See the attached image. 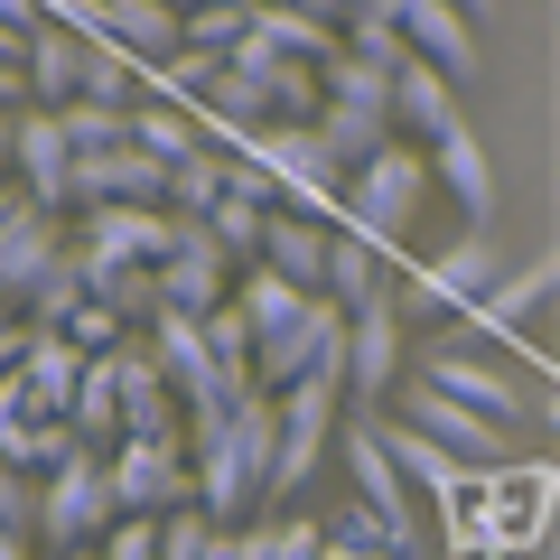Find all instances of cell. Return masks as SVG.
Returning <instances> with one entry per match:
<instances>
[{
  "label": "cell",
  "instance_id": "74e56055",
  "mask_svg": "<svg viewBox=\"0 0 560 560\" xmlns=\"http://www.w3.org/2000/svg\"><path fill=\"white\" fill-rule=\"evenodd\" d=\"M38 523H47V477H28V467L0 458V533H28V541H38Z\"/></svg>",
  "mask_w": 560,
  "mask_h": 560
},
{
  "label": "cell",
  "instance_id": "5bb4252c",
  "mask_svg": "<svg viewBox=\"0 0 560 560\" xmlns=\"http://www.w3.org/2000/svg\"><path fill=\"white\" fill-rule=\"evenodd\" d=\"M57 261H66V224L47 215V206H28V197H20V215L0 224V308L20 318V308H28V290H38V280L57 271Z\"/></svg>",
  "mask_w": 560,
  "mask_h": 560
},
{
  "label": "cell",
  "instance_id": "4316f807",
  "mask_svg": "<svg viewBox=\"0 0 560 560\" xmlns=\"http://www.w3.org/2000/svg\"><path fill=\"white\" fill-rule=\"evenodd\" d=\"M383 290H393V271H383V243H364V234H346V224H337V253H327V300L355 318V308H374Z\"/></svg>",
  "mask_w": 560,
  "mask_h": 560
},
{
  "label": "cell",
  "instance_id": "f1b7e54d",
  "mask_svg": "<svg viewBox=\"0 0 560 560\" xmlns=\"http://www.w3.org/2000/svg\"><path fill=\"white\" fill-rule=\"evenodd\" d=\"M75 103H113V113H131L140 103V57L121 38H84V84H75Z\"/></svg>",
  "mask_w": 560,
  "mask_h": 560
},
{
  "label": "cell",
  "instance_id": "ba28073f",
  "mask_svg": "<svg viewBox=\"0 0 560 560\" xmlns=\"http://www.w3.org/2000/svg\"><path fill=\"white\" fill-rule=\"evenodd\" d=\"M150 337V364L168 374V393H178V411H234L224 401V374H215V346H206V318H178V308H160V318L140 327Z\"/></svg>",
  "mask_w": 560,
  "mask_h": 560
},
{
  "label": "cell",
  "instance_id": "d4e9b609",
  "mask_svg": "<svg viewBox=\"0 0 560 560\" xmlns=\"http://www.w3.org/2000/svg\"><path fill=\"white\" fill-rule=\"evenodd\" d=\"M103 38H121L140 66H160L187 47V10H168V0H103Z\"/></svg>",
  "mask_w": 560,
  "mask_h": 560
},
{
  "label": "cell",
  "instance_id": "8d00e7d4",
  "mask_svg": "<svg viewBox=\"0 0 560 560\" xmlns=\"http://www.w3.org/2000/svg\"><path fill=\"white\" fill-rule=\"evenodd\" d=\"M327 103H364V113H393V75L337 47V57H327Z\"/></svg>",
  "mask_w": 560,
  "mask_h": 560
},
{
  "label": "cell",
  "instance_id": "d590c367",
  "mask_svg": "<svg viewBox=\"0 0 560 560\" xmlns=\"http://www.w3.org/2000/svg\"><path fill=\"white\" fill-rule=\"evenodd\" d=\"M57 121H66V140H75V160L131 140V113H113V103H57Z\"/></svg>",
  "mask_w": 560,
  "mask_h": 560
},
{
  "label": "cell",
  "instance_id": "1f68e13d",
  "mask_svg": "<svg viewBox=\"0 0 560 560\" xmlns=\"http://www.w3.org/2000/svg\"><path fill=\"white\" fill-rule=\"evenodd\" d=\"M261 38H271L280 47V57H300V66H318V75H327V57H337V28H327V20H308V10H271V0H261Z\"/></svg>",
  "mask_w": 560,
  "mask_h": 560
},
{
  "label": "cell",
  "instance_id": "30bf717a",
  "mask_svg": "<svg viewBox=\"0 0 560 560\" xmlns=\"http://www.w3.org/2000/svg\"><path fill=\"white\" fill-rule=\"evenodd\" d=\"M393 20H401V47H411L420 66H440L448 84H477V66H486V47H477V20H467L458 0H393Z\"/></svg>",
  "mask_w": 560,
  "mask_h": 560
},
{
  "label": "cell",
  "instance_id": "8fae6325",
  "mask_svg": "<svg viewBox=\"0 0 560 560\" xmlns=\"http://www.w3.org/2000/svg\"><path fill=\"white\" fill-rule=\"evenodd\" d=\"M551 290H560V243H541L533 261H514V271H504L495 290L467 308V337H458V346H514V337H523V318H533Z\"/></svg>",
  "mask_w": 560,
  "mask_h": 560
},
{
  "label": "cell",
  "instance_id": "7402d4cb",
  "mask_svg": "<svg viewBox=\"0 0 560 560\" xmlns=\"http://www.w3.org/2000/svg\"><path fill=\"white\" fill-rule=\"evenodd\" d=\"M20 75H28V103H75V84H84V38L66 20H38L28 28V57H20Z\"/></svg>",
  "mask_w": 560,
  "mask_h": 560
},
{
  "label": "cell",
  "instance_id": "ab89813d",
  "mask_svg": "<svg viewBox=\"0 0 560 560\" xmlns=\"http://www.w3.org/2000/svg\"><path fill=\"white\" fill-rule=\"evenodd\" d=\"M66 337H75V346H84V355H113V346H121V337H131V327H121V318H113V308H103V300H84V308H75V318H66Z\"/></svg>",
  "mask_w": 560,
  "mask_h": 560
},
{
  "label": "cell",
  "instance_id": "9a60e30c",
  "mask_svg": "<svg viewBox=\"0 0 560 560\" xmlns=\"http://www.w3.org/2000/svg\"><path fill=\"white\" fill-rule=\"evenodd\" d=\"M337 448H346V477H355V495L374 504V514L393 523V533H411V541H420V514H411V477L393 467V448H383V430H374V420H346V430H337Z\"/></svg>",
  "mask_w": 560,
  "mask_h": 560
},
{
  "label": "cell",
  "instance_id": "277c9868",
  "mask_svg": "<svg viewBox=\"0 0 560 560\" xmlns=\"http://www.w3.org/2000/svg\"><path fill=\"white\" fill-rule=\"evenodd\" d=\"M495 280H504L495 243H486V234H458L448 253H430V261L411 271V290H401L393 308H411V318H467V308H477Z\"/></svg>",
  "mask_w": 560,
  "mask_h": 560
},
{
  "label": "cell",
  "instance_id": "ac0fdd59",
  "mask_svg": "<svg viewBox=\"0 0 560 560\" xmlns=\"http://www.w3.org/2000/svg\"><path fill=\"white\" fill-rule=\"evenodd\" d=\"M430 178L448 187V197H458V215H467V234H486V224H495V160H486V140L467 131H448V140H430Z\"/></svg>",
  "mask_w": 560,
  "mask_h": 560
},
{
  "label": "cell",
  "instance_id": "603a6c76",
  "mask_svg": "<svg viewBox=\"0 0 560 560\" xmlns=\"http://www.w3.org/2000/svg\"><path fill=\"white\" fill-rule=\"evenodd\" d=\"M84 346L66 337V327H38V346H28V364H20V383H28V401H38L47 420H66L75 411V383H84Z\"/></svg>",
  "mask_w": 560,
  "mask_h": 560
},
{
  "label": "cell",
  "instance_id": "3957f363",
  "mask_svg": "<svg viewBox=\"0 0 560 560\" xmlns=\"http://www.w3.org/2000/svg\"><path fill=\"white\" fill-rule=\"evenodd\" d=\"M243 261L215 243V224L206 215H178V234H168V261H160V308H178V318H215L224 300H234Z\"/></svg>",
  "mask_w": 560,
  "mask_h": 560
},
{
  "label": "cell",
  "instance_id": "7a4b0ae2",
  "mask_svg": "<svg viewBox=\"0 0 560 560\" xmlns=\"http://www.w3.org/2000/svg\"><path fill=\"white\" fill-rule=\"evenodd\" d=\"M430 150H411V140H393V150H374V160L346 178V234H364V243H383L393 253L401 234H411V215H420V197H430Z\"/></svg>",
  "mask_w": 560,
  "mask_h": 560
},
{
  "label": "cell",
  "instance_id": "60d3db41",
  "mask_svg": "<svg viewBox=\"0 0 560 560\" xmlns=\"http://www.w3.org/2000/svg\"><path fill=\"white\" fill-rule=\"evenodd\" d=\"M28 346H38V327H28V318H0V374H20Z\"/></svg>",
  "mask_w": 560,
  "mask_h": 560
},
{
  "label": "cell",
  "instance_id": "f6af8a7d",
  "mask_svg": "<svg viewBox=\"0 0 560 560\" xmlns=\"http://www.w3.org/2000/svg\"><path fill=\"white\" fill-rule=\"evenodd\" d=\"M0 560H38V541H28V533H0Z\"/></svg>",
  "mask_w": 560,
  "mask_h": 560
},
{
  "label": "cell",
  "instance_id": "5b68a950",
  "mask_svg": "<svg viewBox=\"0 0 560 560\" xmlns=\"http://www.w3.org/2000/svg\"><path fill=\"white\" fill-rule=\"evenodd\" d=\"M121 523V495H113V467L84 448V458H66L57 477H47V523H38V541L47 551H75V541H103Z\"/></svg>",
  "mask_w": 560,
  "mask_h": 560
},
{
  "label": "cell",
  "instance_id": "c3c4849f",
  "mask_svg": "<svg viewBox=\"0 0 560 560\" xmlns=\"http://www.w3.org/2000/svg\"><path fill=\"white\" fill-rule=\"evenodd\" d=\"M168 10H206V0H168Z\"/></svg>",
  "mask_w": 560,
  "mask_h": 560
},
{
  "label": "cell",
  "instance_id": "8992f818",
  "mask_svg": "<svg viewBox=\"0 0 560 560\" xmlns=\"http://www.w3.org/2000/svg\"><path fill=\"white\" fill-rule=\"evenodd\" d=\"M401 420H411L420 440H440L458 467H477V477H486V467H514V430H495L486 411L448 401L440 383H420V374H411V393H401Z\"/></svg>",
  "mask_w": 560,
  "mask_h": 560
},
{
  "label": "cell",
  "instance_id": "4dcf8cb0",
  "mask_svg": "<svg viewBox=\"0 0 560 560\" xmlns=\"http://www.w3.org/2000/svg\"><path fill=\"white\" fill-rule=\"evenodd\" d=\"M234 308L253 318V346H261V337H280V327H290V318L308 308V290H290L280 271H261V261H253V271L234 280Z\"/></svg>",
  "mask_w": 560,
  "mask_h": 560
},
{
  "label": "cell",
  "instance_id": "d6a6232c",
  "mask_svg": "<svg viewBox=\"0 0 560 560\" xmlns=\"http://www.w3.org/2000/svg\"><path fill=\"white\" fill-rule=\"evenodd\" d=\"M261 0H206V10H187V47H206V57H234L243 38H253Z\"/></svg>",
  "mask_w": 560,
  "mask_h": 560
},
{
  "label": "cell",
  "instance_id": "2e32d148",
  "mask_svg": "<svg viewBox=\"0 0 560 560\" xmlns=\"http://www.w3.org/2000/svg\"><path fill=\"white\" fill-rule=\"evenodd\" d=\"M113 364H121V440H187L178 393H168V374L150 364V337H121Z\"/></svg>",
  "mask_w": 560,
  "mask_h": 560
},
{
  "label": "cell",
  "instance_id": "44dd1931",
  "mask_svg": "<svg viewBox=\"0 0 560 560\" xmlns=\"http://www.w3.org/2000/svg\"><path fill=\"white\" fill-rule=\"evenodd\" d=\"M75 261H84V300H103L121 327L160 318V261H113V253H84V243H75Z\"/></svg>",
  "mask_w": 560,
  "mask_h": 560
},
{
  "label": "cell",
  "instance_id": "83f0119b",
  "mask_svg": "<svg viewBox=\"0 0 560 560\" xmlns=\"http://www.w3.org/2000/svg\"><path fill=\"white\" fill-rule=\"evenodd\" d=\"M131 150H150L160 168L197 160V150H206V131H197V103H150V94H140V103H131Z\"/></svg>",
  "mask_w": 560,
  "mask_h": 560
},
{
  "label": "cell",
  "instance_id": "4fadbf2b",
  "mask_svg": "<svg viewBox=\"0 0 560 560\" xmlns=\"http://www.w3.org/2000/svg\"><path fill=\"white\" fill-rule=\"evenodd\" d=\"M10 178H20V197L47 206V215L75 206V140H66V121L47 113V103L20 113V160H10Z\"/></svg>",
  "mask_w": 560,
  "mask_h": 560
},
{
  "label": "cell",
  "instance_id": "52a82bcc",
  "mask_svg": "<svg viewBox=\"0 0 560 560\" xmlns=\"http://www.w3.org/2000/svg\"><path fill=\"white\" fill-rule=\"evenodd\" d=\"M113 495L121 514H178L197 504V467H187V440H113Z\"/></svg>",
  "mask_w": 560,
  "mask_h": 560
},
{
  "label": "cell",
  "instance_id": "7c38bea8",
  "mask_svg": "<svg viewBox=\"0 0 560 560\" xmlns=\"http://www.w3.org/2000/svg\"><path fill=\"white\" fill-rule=\"evenodd\" d=\"M401 383V308L393 290H383L374 308H355V327H346V401L355 411H383Z\"/></svg>",
  "mask_w": 560,
  "mask_h": 560
},
{
  "label": "cell",
  "instance_id": "d6986e66",
  "mask_svg": "<svg viewBox=\"0 0 560 560\" xmlns=\"http://www.w3.org/2000/svg\"><path fill=\"white\" fill-rule=\"evenodd\" d=\"M168 234L178 215L168 206H84V253H113V261H168Z\"/></svg>",
  "mask_w": 560,
  "mask_h": 560
},
{
  "label": "cell",
  "instance_id": "6da1fadb",
  "mask_svg": "<svg viewBox=\"0 0 560 560\" xmlns=\"http://www.w3.org/2000/svg\"><path fill=\"white\" fill-rule=\"evenodd\" d=\"M243 168H261V178H271V197L290 206V215L346 224V168L327 160L318 121H280V131H261L253 150H243Z\"/></svg>",
  "mask_w": 560,
  "mask_h": 560
},
{
  "label": "cell",
  "instance_id": "f546056e",
  "mask_svg": "<svg viewBox=\"0 0 560 560\" xmlns=\"http://www.w3.org/2000/svg\"><path fill=\"white\" fill-rule=\"evenodd\" d=\"M224 187H234V150H215V140H206L197 160L168 168V215H215Z\"/></svg>",
  "mask_w": 560,
  "mask_h": 560
},
{
  "label": "cell",
  "instance_id": "e0dca14e",
  "mask_svg": "<svg viewBox=\"0 0 560 560\" xmlns=\"http://www.w3.org/2000/svg\"><path fill=\"white\" fill-rule=\"evenodd\" d=\"M327 253H337V224H308L290 206H271V224H261V271H280L290 290L327 300Z\"/></svg>",
  "mask_w": 560,
  "mask_h": 560
},
{
  "label": "cell",
  "instance_id": "484cf974",
  "mask_svg": "<svg viewBox=\"0 0 560 560\" xmlns=\"http://www.w3.org/2000/svg\"><path fill=\"white\" fill-rule=\"evenodd\" d=\"M318 140H327V160L346 168V178H355L364 160H374V150H393V113H364V103H318Z\"/></svg>",
  "mask_w": 560,
  "mask_h": 560
},
{
  "label": "cell",
  "instance_id": "cb8c5ba5",
  "mask_svg": "<svg viewBox=\"0 0 560 560\" xmlns=\"http://www.w3.org/2000/svg\"><path fill=\"white\" fill-rule=\"evenodd\" d=\"M374 430H383V448H393V467H401V477L420 486V495H440V504H467V477H477V467H458V458H448L440 440H420L411 420H374Z\"/></svg>",
  "mask_w": 560,
  "mask_h": 560
},
{
  "label": "cell",
  "instance_id": "f35d334b",
  "mask_svg": "<svg viewBox=\"0 0 560 560\" xmlns=\"http://www.w3.org/2000/svg\"><path fill=\"white\" fill-rule=\"evenodd\" d=\"M94 551H103V560H160V514H121Z\"/></svg>",
  "mask_w": 560,
  "mask_h": 560
},
{
  "label": "cell",
  "instance_id": "ffe728a7",
  "mask_svg": "<svg viewBox=\"0 0 560 560\" xmlns=\"http://www.w3.org/2000/svg\"><path fill=\"white\" fill-rule=\"evenodd\" d=\"M458 121H467V113H458V84H448L440 66H420V57H411V66L393 75V131H411L420 150H430V140H448Z\"/></svg>",
  "mask_w": 560,
  "mask_h": 560
},
{
  "label": "cell",
  "instance_id": "681fc988",
  "mask_svg": "<svg viewBox=\"0 0 560 560\" xmlns=\"http://www.w3.org/2000/svg\"><path fill=\"white\" fill-rule=\"evenodd\" d=\"M0 318H10V308H0Z\"/></svg>",
  "mask_w": 560,
  "mask_h": 560
},
{
  "label": "cell",
  "instance_id": "7dc6e473",
  "mask_svg": "<svg viewBox=\"0 0 560 560\" xmlns=\"http://www.w3.org/2000/svg\"><path fill=\"white\" fill-rule=\"evenodd\" d=\"M47 560H103V551H94V541H75V551H47Z\"/></svg>",
  "mask_w": 560,
  "mask_h": 560
},
{
  "label": "cell",
  "instance_id": "9c48e42d",
  "mask_svg": "<svg viewBox=\"0 0 560 560\" xmlns=\"http://www.w3.org/2000/svg\"><path fill=\"white\" fill-rule=\"evenodd\" d=\"M420 383H440L448 401H467V411H486L495 430H523V420H533V411H523V383L504 374V364H486L477 346H458V337L420 355Z\"/></svg>",
  "mask_w": 560,
  "mask_h": 560
},
{
  "label": "cell",
  "instance_id": "7bdbcfd3",
  "mask_svg": "<svg viewBox=\"0 0 560 560\" xmlns=\"http://www.w3.org/2000/svg\"><path fill=\"white\" fill-rule=\"evenodd\" d=\"M20 103H28V75H20L10 57H0V113H20Z\"/></svg>",
  "mask_w": 560,
  "mask_h": 560
},
{
  "label": "cell",
  "instance_id": "b9f144b4",
  "mask_svg": "<svg viewBox=\"0 0 560 560\" xmlns=\"http://www.w3.org/2000/svg\"><path fill=\"white\" fill-rule=\"evenodd\" d=\"M38 20H47V0H0V28H20V38H28Z\"/></svg>",
  "mask_w": 560,
  "mask_h": 560
},
{
  "label": "cell",
  "instance_id": "ee69618b",
  "mask_svg": "<svg viewBox=\"0 0 560 560\" xmlns=\"http://www.w3.org/2000/svg\"><path fill=\"white\" fill-rule=\"evenodd\" d=\"M28 113V103H20ZM20 113H0V178H10V160H20Z\"/></svg>",
  "mask_w": 560,
  "mask_h": 560
},
{
  "label": "cell",
  "instance_id": "bcb514c9",
  "mask_svg": "<svg viewBox=\"0 0 560 560\" xmlns=\"http://www.w3.org/2000/svg\"><path fill=\"white\" fill-rule=\"evenodd\" d=\"M458 10H467V20H477V28H486V20H495V0H458Z\"/></svg>",
  "mask_w": 560,
  "mask_h": 560
},
{
  "label": "cell",
  "instance_id": "836d02e7",
  "mask_svg": "<svg viewBox=\"0 0 560 560\" xmlns=\"http://www.w3.org/2000/svg\"><path fill=\"white\" fill-rule=\"evenodd\" d=\"M337 38H346V57L383 66V75H401V66H411V47H401V20H393V10H355Z\"/></svg>",
  "mask_w": 560,
  "mask_h": 560
},
{
  "label": "cell",
  "instance_id": "e575fe53",
  "mask_svg": "<svg viewBox=\"0 0 560 560\" xmlns=\"http://www.w3.org/2000/svg\"><path fill=\"white\" fill-rule=\"evenodd\" d=\"M75 308H84V261H75V243H66V261L38 280V290H28V308H20V318H28V327H66Z\"/></svg>",
  "mask_w": 560,
  "mask_h": 560
}]
</instances>
